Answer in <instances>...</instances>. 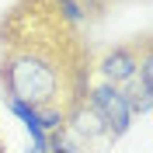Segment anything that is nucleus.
<instances>
[{
	"label": "nucleus",
	"mask_w": 153,
	"mask_h": 153,
	"mask_svg": "<svg viewBox=\"0 0 153 153\" xmlns=\"http://www.w3.org/2000/svg\"><path fill=\"white\" fill-rule=\"evenodd\" d=\"M0 153H7V150H4V146H0Z\"/></svg>",
	"instance_id": "6e6552de"
},
{
	"label": "nucleus",
	"mask_w": 153,
	"mask_h": 153,
	"mask_svg": "<svg viewBox=\"0 0 153 153\" xmlns=\"http://www.w3.org/2000/svg\"><path fill=\"white\" fill-rule=\"evenodd\" d=\"M94 70H97V80H105L111 87H129L132 80H139V49H136V42H122V45H111L108 52H101Z\"/></svg>",
	"instance_id": "7ed1b4c3"
},
{
	"label": "nucleus",
	"mask_w": 153,
	"mask_h": 153,
	"mask_svg": "<svg viewBox=\"0 0 153 153\" xmlns=\"http://www.w3.org/2000/svg\"><path fill=\"white\" fill-rule=\"evenodd\" d=\"M136 49H139V80L153 91V35L136 38Z\"/></svg>",
	"instance_id": "39448f33"
},
{
	"label": "nucleus",
	"mask_w": 153,
	"mask_h": 153,
	"mask_svg": "<svg viewBox=\"0 0 153 153\" xmlns=\"http://www.w3.org/2000/svg\"><path fill=\"white\" fill-rule=\"evenodd\" d=\"M0 146H4V139H0Z\"/></svg>",
	"instance_id": "1a4fd4ad"
},
{
	"label": "nucleus",
	"mask_w": 153,
	"mask_h": 153,
	"mask_svg": "<svg viewBox=\"0 0 153 153\" xmlns=\"http://www.w3.org/2000/svg\"><path fill=\"white\" fill-rule=\"evenodd\" d=\"M49 153H70V150H66V146H59L56 139H52V136H49Z\"/></svg>",
	"instance_id": "0eeeda50"
},
{
	"label": "nucleus",
	"mask_w": 153,
	"mask_h": 153,
	"mask_svg": "<svg viewBox=\"0 0 153 153\" xmlns=\"http://www.w3.org/2000/svg\"><path fill=\"white\" fill-rule=\"evenodd\" d=\"M73 28H66L49 0H21L0 25V87L7 97L35 108H70L91 87V56L76 52Z\"/></svg>",
	"instance_id": "f257e3e1"
},
{
	"label": "nucleus",
	"mask_w": 153,
	"mask_h": 153,
	"mask_svg": "<svg viewBox=\"0 0 153 153\" xmlns=\"http://www.w3.org/2000/svg\"><path fill=\"white\" fill-rule=\"evenodd\" d=\"M84 101L97 111V118L105 122L108 139H122L129 129H132V111H129V101H125L122 87H111L105 80H91Z\"/></svg>",
	"instance_id": "f03ea898"
},
{
	"label": "nucleus",
	"mask_w": 153,
	"mask_h": 153,
	"mask_svg": "<svg viewBox=\"0 0 153 153\" xmlns=\"http://www.w3.org/2000/svg\"><path fill=\"white\" fill-rule=\"evenodd\" d=\"M122 91H125V101H129L132 118H139V115H150V111H153V91L143 84V80H132V84L122 87Z\"/></svg>",
	"instance_id": "20e7f679"
},
{
	"label": "nucleus",
	"mask_w": 153,
	"mask_h": 153,
	"mask_svg": "<svg viewBox=\"0 0 153 153\" xmlns=\"http://www.w3.org/2000/svg\"><path fill=\"white\" fill-rule=\"evenodd\" d=\"M76 4H80V7H84L87 14H91V21H94V18H101V14H105V10L111 7L115 0H76Z\"/></svg>",
	"instance_id": "423d86ee"
}]
</instances>
